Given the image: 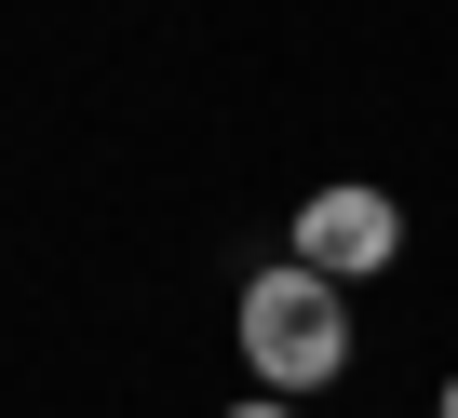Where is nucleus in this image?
<instances>
[{
	"label": "nucleus",
	"instance_id": "1",
	"mask_svg": "<svg viewBox=\"0 0 458 418\" xmlns=\"http://www.w3.org/2000/svg\"><path fill=\"white\" fill-rule=\"evenodd\" d=\"M243 351H257L270 391H324V378L351 364V311H337V284H324L310 257L257 270V284H243Z\"/></svg>",
	"mask_w": 458,
	"mask_h": 418
},
{
	"label": "nucleus",
	"instance_id": "2",
	"mask_svg": "<svg viewBox=\"0 0 458 418\" xmlns=\"http://www.w3.org/2000/svg\"><path fill=\"white\" fill-rule=\"evenodd\" d=\"M297 257H310L324 284H351V270H391V257H404L391 189H310V202H297Z\"/></svg>",
	"mask_w": 458,
	"mask_h": 418
},
{
	"label": "nucleus",
	"instance_id": "3",
	"mask_svg": "<svg viewBox=\"0 0 458 418\" xmlns=\"http://www.w3.org/2000/svg\"><path fill=\"white\" fill-rule=\"evenodd\" d=\"M229 418H284V391H270V405H229Z\"/></svg>",
	"mask_w": 458,
	"mask_h": 418
},
{
	"label": "nucleus",
	"instance_id": "4",
	"mask_svg": "<svg viewBox=\"0 0 458 418\" xmlns=\"http://www.w3.org/2000/svg\"><path fill=\"white\" fill-rule=\"evenodd\" d=\"M445 418H458V378H445Z\"/></svg>",
	"mask_w": 458,
	"mask_h": 418
}]
</instances>
